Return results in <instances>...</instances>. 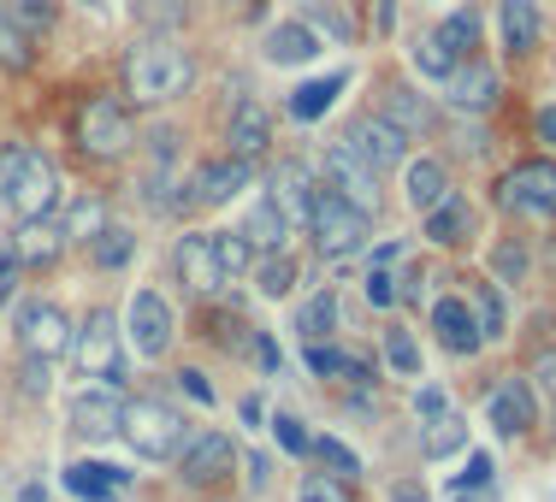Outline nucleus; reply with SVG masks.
Returning a JSON list of instances; mask_svg holds the SVG:
<instances>
[{
	"instance_id": "23",
	"label": "nucleus",
	"mask_w": 556,
	"mask_h": 502,
	"mask_svg": "<svg viewBox=\"0 0 556 502\" xmlns=\"http://www.w3.org/2000/svg\"><path fill=\"white\" fill-rule=\"evenodd\" d=\"M60 248H65V224L24 219V231H18V260H24V267H54Z\"/></svg>"
},
{
	"instance_id": "28",
	"label": "nucleus",
	"mask_w": 556,
	"mask_h": 502,
	"mask_svg": "<svg viewBox=\"0 0 556 502\" xmlns=\"http://www.w3.org/2000/svg\"><path fill=\"white\" fill-rule=\"evenodd\" d=\"M243 236H249L255 248H285V236H290V214H285V207H278L273 195H267V202H261L255 214L243 219Z\"/></svg>"
},
{
	"instance_id": "53",
	"label": "nucleus",
	"mask_w": 556,
	"mask_h": 502,
	"mask_svg": "<svg viewBox=\"0 0 556 502\" xmlns=\"http://www.w3.org/2000/svg\"><path fill=\"white\" fill-rule=\"evenodd\" d=\"M533 130H539V142H551V149H556V101H551V107H539Z\"/></svg>"
},
{
	"instance_id": "44",
	"label": "nucleus",
	"mask_w": 556,
	"mask_h": 502,
	"mask_svg": "<svg viewBox=\"0 0 556 502\" xmlns=\"http://www.w3.org/2000/svg\"><path fill=\"white\" fill-rule=\"evenodd\" d=\"M296 502H350V491H343L338 473H332V479H326V473H308L302 491H296Z\"/></svg>"
},
{
	"instance_id": "46",
	"label": "nucleus",
	"mask_w": 556,
	"mask_h": 502,
	"mask_svg": "<svg viewBox=\"0 0 556 502\" xmlns=\"http://www.w3.org/2000/svg\"><path fill=\"white\" fill-rule=\"evenodd\" d=\"M273 438H278V449H290V455H308V449H314V438L302 432V420H290V414L273 420Z\"/></svg>"
},
{
	"instance_id": "60",
	"label": "nucleus",
	"mask_w": 556,
	"mask_h": 502,
	"mask_svg": "<svg viewBox=\"0 0 556 502\" xmlns=\"http://www.w3.org/2000/svg\"><path fill=\"white\" fill-rule=\"evenodd\" d=\"M18 502H42V485H24V497Z\"/></svg>"
},
{
	"instance_id": "3",
	"label": "nucleus",
	"mask_w": 556,
	"mask_h": 502,
	"mask_svg": "<svg viewBox=\"0 0 556 502\" xmlns=\"http://www.w3.org/2000/svg\"><path fill=\"white\" fill-rule=\"evenodd\" d=\"M60 207V166L36 149H18V166H12V190H7V214L12 219H48Z\"/></svg>"
},
{
	"instance_id": "14",
	"label": "nucleus",
	"mask_w": 556,
	"mask_h": 502,
	"mask_svg": "<svg viewBox=\"0 0 556 502\" xmlns=\"http://www.w3.org/2000/svg\"><path fill=\"white\" fill-rule=\"evenodd\" d=\"M231 461H237V449L225 432H195L190 443H184V479L190 485H214L231 473Z\"/></svg>"
},
{
	"instance_id": "37",
	"label": "nucleus",
	"mask_w": 556,
	"mask_h": 502,
	"mask_svg": "<svg viewBox=\"0 0 556 502\" xmlns=\"http://www.w3.org/2000/svg\"><path fill=\"white\" fill-rule=\"evenodd\" d=\"M468 301L480 308V337H503V296H497V284L468 279Z\"/></svg>"
},
{
	"instance_id": "20",
	"label": "nucleus",
	"mask_w": 556,
	"mask_h": 502,
	"mask_svg": "<svg viewBox=\"0 0 556 502\" xmlns=\"http://www.w3.org/2000/svg\"><path fill=\"white\" fill-rule=\"evenodd\" d=\"M225 142H231L237 160H255V154H267V142H273V118H267V107L243 101V107L231 113V130H225Z\"/></svg>"
},
{
	"instance_id": "52",
	"label": "nucleus",
	"mask_w": 556,
	"mask_h": 502,
	"mask_svg": "<svg viewBox=\"0 0 556 502\" xmlns=\"http://www.w3.org/2000/svg\"><path fill=\"white\" fill-rule=\"evenodd\" d=\"M12 166H18V149H0V214H7V190H12Z\"/></svg>"
},
{
	"instance_id": "7",
	"label": "nucleus",
	"mask_w": 556,
	"mask_h": 502,
	"mask_svg": "<svg viewBox=\"0 0 556 502\" xmlns=\"http://www.w3.org/2000/svg\"><path fill=\"white\" fill-rule=\"evenodd\" d=\"M72 361L84 378H108V385H118L125 378V355H118V325L108 308H96L84 325L72 332Z\"/></svg>"
},
{
	"instance_id": "30",
	"label": "nucleus",
	"mask_w": 556,
	"mask_h": 502,
	"mask_svg": "<svg viewBox=\"0 0 556 502\" xmlns=\"http://www.w3.org/2000/svg\"><path fill=\"white\" fill-rule=\"evenodd\" d=\"M462 443H468V420L439 414V420H427V438H420V455H427V461H444V455H456Z\"/></svg>"
},
{
	"instance_id": "50",
	"label": "nucleus",
	"mask_w": 556,
	"mask_h": 502,
	"mask_svg": "<svg viewBox=\"0 0 556 502\" xmlns=\"http://www.w3.org/2000/svg\"><path fill=\"white\" fill-rule=\"evenodd\" d=\"M415 414H420V420H439V414H450V408H444V390H432V385H427V390L415 396Z\"/></svg>"
},
{
	"instance_id": "57",
	"label": "nucleus",
	"mask_w": 556,
	"mask_h": 502,
	"mask_svg": "<svg viewBox=\"0 0 556 502\" xmlns=\"http://www.w3.org/2000/svg\"><path fill=\"white\" fill-rule=\"evenodd\" d=\"M539 378H545V390L556 396V349L545 355V361H539Z\"/></svg>"
},
{
	"instance_id": "34",
	"label": "nucleus",
	"mask_w": 556,
	"mask_h": 502,
	"mask_svg": "<svg viewBox=\"0 0 556 502\" xmlns=\"http://www.w3.org/2000/svg\"><path fill=\"white\" fill-rule=\"evenodd\" d=\"M408 60H415V72H420V77H450V72H456V54L444 48V36H439V30L420 36V42L408 48Z\"/></svg>"
},
{
	"instance_id": "55",
	"label": "nucleus",
	"mask_w": 556,
	"mask_h": 502,
	"mask_svg": "<svg viewBox=\"0 0 556 502\" xmlns=\"http://www.w3.org/2000/svg\"><path fill=\"white\" fill-rule=\"evenodd\" d=\"M255 349H261V361H267L273 373H278V366H285V355H278V343H273V337H255Z\"/></svg>"
},
{
	"instance_id": "49",
	"label": "nucleus",
	"mask_w": 556,
	"mask_h": 502,
	"mask_svg": "<svg viewBox=\"0 0 556 502\" xmlns=\"http://www.w3.org/2000/svg\"><path fill=\"white\" fill-rule=\"evenodd\" d=\"M367 301H374V308H391V301H396V279H391V272L386 267H374V272H367Z\"/></svg>"
},
{
	"instance_id": "9",
	"label": "nucleus",
	"mask_w": 556,
	"mask_h": 502,
	"mask_svg": "<svg viewBox=\"0 0 556 502\" xmlns=\"http://www.w3.org/2000/svg\"><path fill=\"white\" fill-rule=\"evenodd\" d=\"M350 142L362 149V160L374 166V171L408 166V137L391 125L386 113H367V118H355V125H350Z\"/></svg>"
},
{
	"instance_id": "11",
	"label": "nucleus",
	"mask_w": 556,
	"mask_h": 502,
	"mask_svg": "<svg viewBox=\"0 0 556 502\" xmlns=\"http://www.w3.org/2000/svg\"><path fill=\"white\" fill-rule=\"evenodd\" d=\"M125 325H130V343H137V355H166V343H172V308L154 289H137L130 296V313H125Z\"/></svg>"
},
{
	"instance_id": "24",
	"label": "nucleus",
	"mask_w": 556,
	"mask_h": 502,
	"mask_svg": "<svg viewBox=\"0 0 556 502\" xmlns=\"http://www.w3.org/2000/svg\"><path fill=\"white\" fill-rule=\"evenodd\" d=\"M403 183H408V207H415V214H432V207L450 195V178H444L439 160H408V178Z\"/></svg>"
},
{
	"instance_id": "45",
	"label": "nucleus",
	"mask_w": 556,
	"mask_h": 502,
	"mask_svg": "<svg viewBox=\"0 0 556 502\" xmlns=\"http://www.w3.org/2000/svg\"><path fill=\"white\" fill-rule=\"evenodd\" d=\"M386 361L396 366V373H420V349L408 332H386Z\"/></svg>"
},
{
	"instance_id": "47",
	"label": "nucleus",
	"mask_w": 556,
	"mask_h": 502,
	"mask_svg": "<svg viewBox=\"0 0 556 502\" xmlns=\"http://www.w3.org/2000/svg\"><path fill=\"white\" fill-rule=\"evenodd\" d=\"M450 485H456V491H485V485H492V455H480V449H473L468 467H462Z\"/></svg>"
},
{
	"instance_id": "18",
	"label": "nucleus",
	"mask_w": 556,
	"mask_h": 502,
	"mask_svg": "<svg viewBox=\"0 0 556 502\" xmlns=\"http://www.w3.org/2000/svg\"><path fill=\"white\" fill-rule=\"evenodd\" d=\"M243 183H249V160H237V154H231V160H214V166L195 171V183H190L195 195H190V202L195 207H225Z\"/></svg>"
},
{
	"instance_id": "48",
	"label": "nucleus",
	"mask_w": 556,
	"mask_h": 502,
	"mask_svg": "<svg viewBox=\"0 0 556 502\" xmlns=\"http://www.w3.org/2000/svg\"><path fill=\"white\" fill-rule=\"evenodd\" d=\"M18 272H24L18 243H0V301H12V296H18Z\"/></svg>"
},
{
	"instance_id": "6",
	"label": "nucleus",
	"mask_w": 556,
	"mask_h": 502,
	"mask_svg": "<svg viewBox=\"0 0 556 502\" xmlns=\"http://www.w3.org/2000/svg\"><path fill=\"white\" fill-rule=\"evenodd\" d=\"M497 202L509 207V214L556 219V160H515L497 178Z\"/></svg>"
},
{
	"instance_id": "21",
	"label": "nucleus",
	"mask_w": 556,
	"mask_h": 502,
	"mask_svg": "<svg viewBox=\"0 0 556 502\" xmlns=\"http://www.w3.org/2000/svg\"><path fill=\"white\" fill-rule=\"evenodd\" d=\"M497 101V77L492 65H468V72H450V107L456 113H485Z\"/></svg>"
},
{
	"instance_id": "15",
	"label": "nucleus",
	"mask_w": 556,
	"mask_h": 502,
	"mask_svg": "<svg viewBox=\"0 0 556 502\" xmlns=\"http://www.w3.org/2000/svg\"><path fill=\"white\" fill-rule=\"evenodd\" d=\"M178 272H184V284H190L195 296H214V289L231 279V272L219 267L214 236H184V243H178Z\"/></svg>"
},
{
	"instance_id": "31",
	"label": "nucleus",
	"mask_w": 556,
	"mask_h": 502,
	"mask_svg": "<svg viewBox=\"0 0 556 502\" xmlns=\"http://www.w3.org/2000/svg\"><path fill=\"white\" fill-rule=\"evenodd\" d=\"M89 255H96V267L118 272L130 255H137V236H130V231H118V224H101V231H96V243H89Z\"/></svg>"
},
{
	"instance_id": "56",
	"label": "nucleus",
	"mask_w": 556,
	"mask_h": 502,
	"mask_svg": "<svg viewBox=\"0 0 556 502\" xmlns=\"http://www.w3.org/2000/svg\"><path fill=\"white\" fill-rule=\"evenodd\" d=\"M367 7H374V30L386 36L391 30V0H367Z\"/></svg>"
},
{
	"instance_id": "25",
	"label": "nucleus",
	"mask_w": 556,
	"mask_h": 502,
	"mask_svg": "<svg viewBox=\"0 0 556 502\" xmlns=\"http://www.w3.org/2000/svg\"><path fill=\"white\" fill-rule=\"evenodd\" d=\"M320 54V36L308 30V24H278V30L267 36V60L273 65H302Z\"/></svg>"
},
{
	"instance_id": "43",
	"label": "nucleus",
	"mask_w": 556,
	"mask_h": 502,
	"mask_svg": "<svg viewBox=\"0 0 556 502\" xmlns=\"http://www.w3.org/2000/svg\"><path fill=\"white\" fill-rule=\"evenodd\" d=\"M130 12H137L142 24H154V30L184 24V0H130Z\"/></svg>"
},
{
	"instance_id": "33",
	"label": "nucleus",
	"mask_w": 556,
	"mask_h": 502,
	"mask_svg": "<svg viewBox=\"0 0 556 502\" xmlns=\"http://www.w3.org/2000/svg\"><path fill=\"white\" fill-rule=\"evenodd\" d=\"M101 224H108L101 195H84V202H72V214H65V243H96Z\"/></svg>"
},
{
	"instance_id": "38",
	"label": "nucleus",
	"mask_w": 556,
	"mask_h": 502,
	"mask_svg": "<svg viewBox=\"0 0 556 502\" xmlns=\"http://www.w3.org/2000/svg\"><path fill=\"white\" fill-rule=\"evenodd\" d=\"M0 65H7V72H30V65H36L30 36H24L18 24L7 18V12H0Z\"/></svg>"
},
{
	"instance_id": "58",
	"label": "nucleus",
	"mask_w": 556,
	"mask_h": 502,
	"mask_svg": "<svg viewBox=\"0 0 556 502\" xmlns=\"http://www.w3.org/2000/svg\"><path fill=\"white\" fill-rule=\"evenodd\" d=\"M249 485H255V491L267 485V461H261V455H249Z\"/></svg>"
},
{
	"instance_id": "4",
	"label": "nucleus",
	"mask_w": 556,
	"mask_h": 502,
	"mask_svg": "<svg viewBox=\"0 0 556 502\" xmlns=\"http://www.w3.org/2000/svg\"><path fill=\"white\" fill-rule=\"evenodd\" d=\"M125 438L137 455H149V461H172L184 443V420H178V408H166V402H154V396H137V402H125Z\"/></svg>"
},
{
	"instance_id": "2",
	"label": "nucleus",
	"mask_w": 556,
	"mask_h": 502,
	"mask_svg": "<svg viewBox=\"0 0 556 502\" xmlns=\"http://www.w3.org/2000/svg\"><path fill=\"white\" fill-rule=\"evenodd\" d=\"M314 248H320L326 260H350L355 248L367 243V231H374V219H367V207H355L350 195H338V190H320L314 195Z\"/></svg>"
},
{
	"instance_id": "32",
	"label": "nucleus",
	"mask_w": 556,
	"mask_h": 502,
	"mask_svg": "<svg viewBox=\"0 0 556 502\" xmlns=\"http://www.w3.org/2000/svg\"><path fill=\"white\" fill-rule=\"evenodd\" d=\"M308 373L314 378H355V385H367V366L350 361V355L326 349V343H308Z\"/></svg>"
},
{
	"instance_id": "27",
	"label": "nucleus",
	"mask_w": 556,
	"mask_h": 502,
	"mask_svg": "<svg viewBox=\"0 0 556 502\" xmlns=\"http://www.w3.org/2000/svg\"><path fill=\"white\" fill-rule=\"evenodd\" d=\"M386 118H391L396 130H403V137H420V130L432 125V107H427V101L415 95V89L391 83V89H386Z\"/></svg>"
},
{
	"instance_id": "1",
	"label": "nucleus",
	"mask_w": 556,
	"mask_h": 502,
	"mask_svg": "<svg viewBox=\"0 0 556 502\" xmlns=\"http://www.w3.org/2000/svg\"><path fill=\"white\" fill-rule=\"evenodd\" d=\"M190 77H195L190 54H184V48H172V42H137L125 54V89L137 101H149V107L184 95V89H190Z\"/></svg>"
},
{
	"instance_id": "29",
	"label": "nucleus",
	"mask_w": 556,
	"mask_h": 502,
	"mask_svg": "<svg viewBox=\"0 0 556 502\" xmlns=\"http://www.w3.org/2000/svg\"><path fill=\"white\" fill-rule=\"evenodd\" d=\"M343 83H350L343 72H338V77H314V83H302L296 95H290V118H302V125H308V118H320V113L338 101Z\"/></svg>"
},
{
	"instance_id": "54",
	"label": "nucleus",
	"mask_w": 556,
	"mask_h": 502,
	"mask_svg": "<svg viewBox=\"0 0 556 502\" xmlns=\"http://www.w3.org/2000/svg\"><path fill=\"white\" fill-rule=\"evenodd\" d=\"M178 385H184V390H190V396H195V402H214V385H207V378H202V373H178Z\"/></svg>"
},
{
	"instance_id": "42",
	"label": "nucleus",
	"mask_w": 556,
	"mask_h": 502,
	"mask_svg": "<svg viewBox=\"0 0 556 502\" xmlns=\"http://www.w3.org/2000/svg\"><path fill=\"white\" fill-rule=\"evenodd\" d=\"M314 455H320L326 467L338 473V479H355V473H362V461H355V449H350V443H338V438H314Z\"/></svg>"
},
{
	"instance_id": "41",
	"label": "nucleus",
	"mask_w": 556,
	"mask_h": 502,
	"mask_svg": "<svg viewBox=\"0 0 556 502\" xmlns=\"http://www.w3.org/2000/svg\"><path fill=\"white\" fill-rule=\"evenodd\" d=\"M214 248H219V267L231 272H249V260H255V243H249L243 231H214Z\"/></svg>"
},
{
	"instance_id": "36",
	"label": "nucleus",
	"mask_w": 556,
	"mask_h": 502,
	"mask_svg": "<svg viewBox=\"0 0 556 502\" xmlns=\"http://www.w3.org/2000/svg\"><path fill=\"white\" fill-rule=\"evenodd\" d=\"M439 36H444V48H450V54H473V42H480V12H450V18L439 24Z\"/></svg>"
},
{
	"instance_id": "13",
	"label": "nucleus",
	"mask_w": 556,
	"mask_h": 502,
	"mask_svg": "<svg viewBox=\"0 0 556 502\" xmlns=\"http://www.w3.org/2000/svg\"><path fill=\"white\" fill-rule=\"evenodd\" d=\"M485 414H492V426L503 432V438H521V432H533L539 402H533V390H527V378H503V385L492 390V402H485Z\"/></svg>"
},
{
	"instance_id": "8",
	"label": "nucleus",
	"mask_w": 556,
	"mask_h": 502,
	"mask_svg": "<svg viewBox=\"0 0 556 502\" xmlns=\"http://www.w3.org/2000/svg\"><path fill=\"white\" fill-rule=\"evenodd\" d=\"M326 178H332V190H338V195H350L355 207H367V214L379 207V171L362 160V149H355L350 137L326 149Z\"/></svg>"
},
{
	"instance_id": "22",
	"label": "nucleus",
	"mask_w": 556,
	"mask_h": 502,
	"mask_svg": "<svg viewBox=\"0 0 556 502\" xmlns=\"http://www.w3.org/2000/svg\"><path fill=\"white\" fill-rule=\"evenodd\" d=\"M497 24H503V48L509 54H533L539 48V7L533 0H497Z\"/></svg>"
},
{
	"instance_id": "59",
	"label": "nucleus",
	"mask_w": 556,
	"mask_h": 502,
	"mask_svg": "<svg viewBox=\"0 0 556 502\" xmlns=\"http://www.w3.org/2000/svg\"><path fill=\"white\" fill-rule=\"evenodd\" d=\"M391 502H427V491H420V485H396Z\"/></svg>"
},
{
	"instance_id": "16",
	"label": "nucleus",
	"mask_w": 556,
	"mask_h": 502,
	"mask_svg": "<svg viewBox=\"0 0 556 502\" xmlns=\"http://www.w3.org/2000/svg\"><path fill=\"white\" fill-rule=\"evenodd\" d=\"M432 332H439V343L450 355H473L480 349V320L468 313V296H444L439 308H432Z\"/></svg>"
},
{
	"instance_id": "17",
	"label": "nucleus",
	"mask_w": 556,
	"mask_h": 502,
	"mask_svg": "<svg viewBox=\"0 0 556 502\" xmlns=\"http://www.w3.org/2000/svg\"><path fill=\"white\" fill-rule=\"evenodd\" d=\"M130 479H137V473L108 467V461H72V467H65V491L84 497V502H113V491H125Z\"/></svg>"
},
{
	"instance_id": "19",
	"label": "nucleus",
	"mask_w": 556,
	"mask_h": 502,
	"mask_svg": "<svg viewBox=\"0 0 556 502\" xmlns=\"http://www.w3.org/2000/svg\"><path fill=\"white\" fill-rule=\"evenodd\" d=\"M314 178H308V166H296V160H285V166H273V202L290 214V224H302L314 214Z\"/></svg>"
},
{
	"instance_id": "39",
	"label": "nucleus",
	"mask_w": 556,
	"mask_h": 502,
	"mask_svg": "<svg viewBox=\"0 0 556 502\" xmlns=\"http://www.w3.org/2000/svg\"><path fill=\"white\" fill-rule=\"evenodd\" d=\"M255 284H261V296H290V289H296V260H290L285 248H278L273 260H261Z\"/></svg>"
},
{
	"instance_id": "35",
	"label": "nucleus",
	"mask_w": 556,
	"mask_h": 502,
	"mask_svg": "<svg viewBox=\"0 0 556 502\" xmlns=\"http://www.w3.org/2000/svg\"><path fill=\"white\" fill-rule=\"evenodd\" d=\"M332 320H338V296H332V289H320V296H308V301H302L296 332L308 337V343H320V332H332Z\"/></svg>"
},
{
	"instance_id": "26",
	"label": "nucleus",
	"mask_w": 556,
	"mask_h": 502,
	"mask_svg": "<svg viewBox=\"0 0 556 502\" xmlns=\"http://www.w3.org/2000/svg\"><path fill=\"white\" fill-rule=\"evenodd\" d=\"M427 219V236L432 243H462V236L473 231V207L462 202V195H444L439 207H432V214H420Z\"/></svg>"
},
{
	"instance_id": "5",
	"label": "nucleus",
	"mask_w": 556,
	"mask_h": 502,
	"mask_svg": "<svg viewBox=\"0 0 556 502\" xmlns=\"http://www.w3.org/2000/svg\"><path fill=\"white\" fill-rule=\"evenodd\" d=\"M130 142H137V125H130V107L113 95L89 101L84 113H77V149L96 154V160H118V154H130Z\"/></svg>"
},
{
	"instance_id": "51",
	"label": "nucleus",
	"mask_w": 556,
	"mask_h": 502,
	"mask_svg": "<svg viewBox=\"0 0 556 502\" xmlns=\"http://www.w3.org/2000/svg\"><path fill=\"white\" fill-rule=\"evenodd\" d=\"M521 267H527V260H521V248H515V243H503V248H497V272H503V279H521Z\"/></svg>"
},
{
	"instance_id": "10",
	"label": "nucleus",
	"mask_w": 556,
	"mask_h": 502,
	"mask_svg": "<svg viewBox=\"0 0 556 502\" xmlns=\"http://www.w3.org/2000/svg\"><path fill=\"white\" fill-rule=\"evenodd\" d=\"M18 343L48 361V355L72 349V325H65V313L54 308V301H24L18 308Z\"/></svg>"
},
{
	"instance_id": "12",
	"label": "nucleus",
	"mask_w": 556,
	"mask_h": 502,
	"mask_svg": "<svg viewBox=\"0 0 556 502\" xmlns=\"http://www.w3.org/2000/svg\"><path fill=\"white\" fill-rule=\"evenodd\" d=\"M72 432L77 438H89V443H108L125 432V402H118L113 390H84L72 402Z\"/></svg>"
},
{
	"instance_id": "40",
	"label": "nucleus",
	"mask_w": 556,
	"mask_h": 502,
	"mask_svg": "<svg viewBox=\"0 0 556 502\" xmlns=\"http://www.w3.org/2000/svg\"><path fill=\"white\" fill-rule=\"evenodd\" d=\"M0 12H7L24 36H36V30H48V24H54V7H48V0H0Z\"/></svg>"
}]
</instances>
